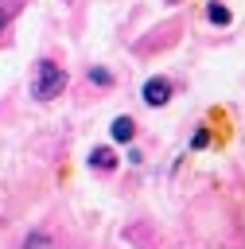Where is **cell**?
Instances as JSON below:
<instances>
[{
	"instance_id": "cell-1",
	"label": "cell",
	"mask_w": 245,
	"mask_h": 249,
	"mask_svg": "<svg viewBox=\"0 0 245 249\" xmlns=\"http://www.w3.org/2000/svg\"><path fill=\"white\" fill-rule=\"evenodd\" d=\"M62 86H66V70H62V66H54V62H39L31 93H35L39 101H51V97H58V93H62Z\"/></svg>"
},
{
	"instance_id": "cell-3",
	"label": "cell",
	"mask_w": 245,
	"mask_h": 249,
	"mask_svg": "<svg viewBox=\"0 0 245 249\" xmlns=\"http://www.w3.org/2000/svg\"><path fill=\"white\" fill-rule=\"evenodd\" d=\"M89 163H93L97 171H109V167H117V152H113V148H93V152H89Z\"/></svg>"
},
{
	"instance_id": "cell-9",
	"label": "cell",
	"mask_w": 245,
	"mask_h": 249,
	"mask_svg": "<svg viewBox=\"0 0 245 249\" xmlns=\"http://www.w3.org/2000/svg\"><path fill=\"white\" fill-rule=\"evenodd\" d=\"M4 23H8V16H4V12H0V27H4Z\"/></svg>"
},
{
	"instance_id": "cell-5",
	"label": "cell",
	"mask_w": 245,
	"mask_h": 249,
	"mask_svg": "<svg viewBox=\"0 0 245 249\" xmlns=\"http://www.w3.org/2000/svg\"><path fill=\"white\" fill-rule=\"evenodd\" d=\"M132 132H136L132 117H117L113 121V140H132Z\"/></svg>"
},
{
	"instance_id": "cell-7",
	"label": "cell",
	"mask_w": 245,
	"mask_h": 249,
	"mask_svg": "<svg viewBox=\"0 0 245 249\" xmlns=\"http://www.w3.org/2000/svg\"><path fill=\"white\" fill-rule=\"evenodd\" d=\"M89 78H93L97 86H113V74H109V70H101V66H93V70H89Z\"/></svg>"
},
{
	"instance_id": "cell-4",
	"label": "cell",
	"mask_w": 245,
	"mask_h": 249,
	"mask_svg": "<svg viewBox=\"0 0 245 249\" xmlns=\"http://www.w3.org/2000/svg\"><path fill=\"white\" fill-rule=\"evenodd\" d=\"M206 19H210V23H218V27H226L233 16H229V8H226L222 0H210V4H206Z\"/></svg>"
},
{
	"instance_id": "cell-6",
	"label": "cell",
	"mask_w": 245,
	"mask_h": 249,
	"mask_svg": "<svg viewBox=\"0 0 245 249\" xmlns=\"http://www.w3.org/2000/svg\"><path fill=\"white\" fill-rule=\"evenodd\" d=\"M23 249H54V241H51L43 230H31V233H27V241H23Z\"/></svg>"
},
{
	"instance_id": "cell-2",
	"label": "cell",
	"mask_w": 245,
	"mask_h": 249,
	"mask_svg": "<svg viewBox=\"0 0 245 249\" xmlns=\"http://www.w3.org/2000/svg\"><path fill=\"white\" fill-rule=\"evenodd\" d=\"M167 97H171V82H167V78H148V82H144V101H148V105L159 109V105H167Z\"/></svg>"
},
{
	"instance_id": "cell-8",
	"label": "cell",
	"mask_w": 245,
	"mask_h": 249,
	"mask_svg": "<svg viewBox=\"0 0 245 249\" xmlns=\"http://www.w3.org/2000/svg\"><path fill=\"white\" fill-rule=\"evenodd\" d=\"M191 144H194V148H206V144H210V132H206V128H198V132L191 136Z\"/></svg>"
},
{
	"instance_id": "cell-10",
	"label": "cell",
	"mask_w": 245,
	"mask_h": 249,
	"mask_svg": "<svg viewBox=\"0 0 245 249\" xmlns=\"http://www.w3.org/2000/svg\"><path fill=\"white\" fill-rule=\"evenodd\" d=\"M167 4H175V0H167Z\"/></svg>"
}]
</instances>
